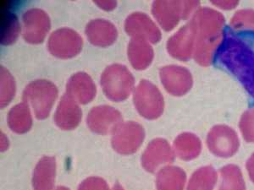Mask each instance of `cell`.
Listing matches in <instances>:
<instances>
[{
  "mask_svg": "<svg viewBox=\"0 0 254 190\" xmlns=\"http://www.w3.org/2000/svg\"><path fill=\"white\" fill-rule=\"evenodd\" d=\"M69 190L68 188L64 187V186H61V187L57 188V190Z\"/></svg>",
  "mask_w": 254,
  "mask_h": 190,
  "instance_id": "cell-26",
  "label": "cell"
},
{
  "mask_svg": "<svg viewBox=\"0 0 254 190\" xmlns=\"http://www.w3.org/2000/svg\"><path fill=\"white\" fill-rule=\"evenodd\" d=\"M173 155L167 142L162 139L151 142L142 156V165L145 170L153 173L160 165L172 161Z\"/></svg>",
  "mask_w": 254,
  "mask_h": 190,
  "instance_id": "cell-15",
  "label": "cell"
},
{
  "mask_svg": "<svg viewBox=\"0 0 254 190\" xmlns=\"http://www.w3.org/2000/svg\"><path fill=\"white\" fill-rule=\"evenodd\" d=\"M15 94V80L5 68L1 66V108L8 106Z\"/></svg>",
  "mask_w": 254,
  "mask_h": 190,
  "instance_id": "cell-22",
  "label": "cell"
},
{
  "mask_svg": "<svg viewBox=\"0 0 254 190\" xmlns=\"http://www.w3.org/2000/svg\"><path fill=\"white\" fill-rule=\"evenodd\" d=\"M112 147L122 155L136 152L144 141L143 127L136 122H127L121 124L113 134Z\"/></svg>",
  "mask_w": 254,
  "mask_h": 190,
  "instance_id": "cell-6",
  "label": "cell"
},
{
  "mask_svg": "<svg viewBox=\"0 0 254 190\" xmlns=\"http://www.w3.org/2000/svg\"><path fill=\"white\" fill-rule=\"evenodd\" d=\"M184 173L176 167H166L157 176V188L159 190H182Z\"/></svg>",
  "mask_w": 254,
  "mask_h": 190,
  "instance_id": "cell-21",
  "label": "cell"
},
{
  "mask_svg": "<svg viewBox=\"0 0 254 190\" xmlns=\"http://www.w3.org/2000/svg\"><path fill=\"white\" fill-rule=\"evenodd\" d=\"M87 123L91 131L105 136L114 134L122 124V115L118 110L110 106H98L90 111Z\"/></svg>",
  "mask_w": 254,
  "mask_h": 190,
  "instance_id": "cell-7",
  "label": "cell"
},
{
  "mask_svg": "<svg viewBox=\"0 0 254 190\" xmlns=\"http://www.w3.org/2000/svg\"><path fill=\"white\" fill-rule=\"evenodd\" d=\"M81 118L82 112L78 104L69 95L64 94L55 113L56 125L63 130H75L81 123Z\"/></svg>",
  "mask_w": 254,
  "mask_h": 190,
  "instance_id": "cell-11",
  "label": "cell"
},
{
  "mask_svg": "<svg viewBox=\"0 0 254 190\" xmlns=\"http://www.w3.org/2000/svg\"><path fill=\"white\" fill-rule=\"evenodd\" d=\"M216 58L239 79L254 105V31L238 32L226 27Z\"/></svg>",
  "mask_w": 254,
  "mask_h": 190,
  "instance_id": "cell-1",
  "label": "cell"
},
{
  "mask_svg": "<svg viewBox=\"0 0 254 190\" xmlns=\"http://www.w3.org/2000/svg\"><path fill=\"white\" fill-rule=\"evenodd\" d=\"M56 176V161L54 156H44L36 166L32 177L34 190H53Z\"/></svg>",
  "mask_w": 254,
  "mask_h": 190,
  "instance_id": "cell-16",
  "label": "cell"
},
{
  "mask_svg": "<svg viewBox=\"0 0 254 190\" xmlns=\"http://www.w3.org/2000/svg\"><path fill=\"white\" fill-rule=\"evenodd\" d=\"M135 80L127 67L115 63L104 69L101 87L105 95L113 101H122L129 97Z\"/></svg>",
  "mask_w": 254,
  "mask_h": 190,
  "instance_id": "cell-2",
  "label": "cell"
},
{
  "mask_svg": "<svg viewBox=\"0 0 254 190\" xmlns=\"http://www.w3.org/2000/svg\"><path fill=\"white\" fill-rule=\"evenodd\" d=\"M139 114L147 119H155L164 110L161 93L150 81L142 80L136 87L133 98Z\"/></svg>",
  "mask_w": 254,
  "mask_h": 190,
  "instance_id": "cell-4",
  "label": "cell"
},
{
  "mask_svg": "<svg viewBox=\"0 0 254 190\" xmlns=\"http://www.w3.org/2000/svg\"><path fill=\"white\" fill-rule=\"evenodd\" d=\"M86 34L91 44L100 48L112 45L118 38L115 25L103 19L91 20L86 27Z\"/></svg>",
  "mask_w": 254,
  "mask_h": 190,
  "instance_id": "cell-14",
  "label": "cell"
},
{
  "mask_svg": "<svg viewBox=\"0 0 254 190\" xmlns=\"http://www.w3.org/2000/svg\"><path fill=\"white\" fill-rule=\"evenodd\" d=\"M160 78L169 93L176 95H183L191 85L190 73L182 67L166 66L160 70Z\"/></svg>",
  "mask_w": 254,
  "mask_h": 190,
  "instance_id": "cell-13",
  "label": "cell"
},
{
  "mask_svg": "<svg viewBox=\"0 0 254 190\" xmlns=\"http://www.w3.org/2000/svg\"><path fill=\"white\" fill-rule=\"evenodd\" d=\"M23 38L26 43L42 44L51 27L49 16L43 9H32L23 15Z\"/></svg>",
  "mask_w": 254,
  "mask_h": 190,
  "instance_id": "cell-8",
  "label": "cell"
},
{
  "mask_svg": "<svg viewBox=\"0 0 254 190\" xmlns=\"http://www.w3.org/2000/svg\"><path fill=\"white\" fill-rule=\"evenodd\" d=\"M191 4L184 2L156 1L153 3L152 12L160 26L166 31H171L177 25L180 18L188 16L190 9L189 6Z\"/></svg>",
  "mask_w": 254,
  "mask_h": 190,
  "instance_id": "cell-10",
  "label": "cell"
},
{
  "mask_svg": "<svg viewBox=\"0 0 254 190\" xmlns=\"http://www.w3.org/2000/svg\"><path fill=\"white\" fill-rule=\"evenodd\" d=\"M125 31L132 38L148 41L152 44H157L161 38V33L156 25L142 12L133 13L127 18Z\"/></svg>",
  "mask_w": 254,
  "mask_h": 190,
  "instance_id": "cell-9",
  "label": "cell"
},
{
  "mask_svg": "<svg viewBox=\"0 0 254 190\" xmlns=\"http://www.w3.org/2000/svg\"><path fill=\"white\" fill-rule=\"evenodd\" d=\"M128 58L131 66L143 70L150 65L153 59V50L147 41L132 38L128 46Z\"/></svg>",
  "mask_w": 254,
  "mask_h": 190,
  "instance_id": "cell-18",
  "label": "cell"
},
{
  "mask_svg": "<svg viewBox=\"0 0 254 190\" xmlns=\"http://www.w3.org/2000/svg\"><path fill=\"white\" fill-rule=\"evenodd\" d=\"M78 190H110V188L104 179L98 177H90L81 183Z\"/></svg>",
  "mask_w": 254,
  "mask_h": 190,
  "instance_id": "cell-23",
  "label": "cell"
},
{
  "mask_svg": "<svg viewBox=\"0 0 254 190\" xmlns=\"http://www.w3.org/2000/svg\"><path fill=\"white\" fill-rule=\"evenodd\" d=\"M20 26L18 17L11 12L4 9L1 15V44L10 45L15 43L20 34Z\"/></svg>",
  "mask_w": 254,
  "mask_h": 190,
  "instance_id": "cell-20",
  "label": "cell"
},
{
  "mask_svg": "<svg viewBox=\"0 0 254 190\" xmlns=\"http://www.w3.org/2000/svg\"><path fill=\"white\" fill-rule=\"evenodd\" d=\"M113 190H124V189L120 184H116L114 188H113Z\"/></svg>",
  "mask_w": 254,
  "mask_h": 190,
  "instance_id": "cell-25",
  "label": "cell"
},
{
  "mask_svg": "<svg viewBox=\"0 0 254 190\" xmlns=\"http://www.w3.org/2000/svg\"><path fill=\"white\" fill-rule=\"evenodd\" d=\"M96 93L95 84L86 73H76L67 82V95L81 104H87L93 101Z\"/></svg>",
  "mask_w": 254,
  "mask_h": 190,
  "instance_id": "cell-12",
  "label": "cell"
},
{
  "mask_svg": "<svg viewBox=\"0 0 254 190\" xmlns=\"http://www.w3.org/2000/svg\"><path fill=\"white\" fill-rule=\"evenodd\" d=\"M83 41L74 30L61 28L49 37L48 48L53 56L62 59L74 58L82 49Z\"/></svg>",
  "mask_w": 254,
  "mask_h": 190,
  "instance_id": "cell-5",
  "label": "cell"
},
{
  "mask_svg": "<svg viewBox=\"0 0 254 190\" xmlns=\"http://www.w3.org/2000/svg\"><path fill=\"white\" fill-rule=\"evenodd\" d=\"M58 95L55 84L47 80L32 81L24 91V102L31 104L36 118L43 120L48 118Z\"/></svg>",
  "mask_w": 254,
  "mask_h": 190,
  "instance_id": "cell-3",
  "label": "cell"
},
{
  "mask_svg": "<svg viewBox=\"0 0 254 190\" xmlns=\"http://www.w3.org/2000/svg\"><path fill=\"white\" fill-rule=\"evenodd\" d=\"M97 5L105 10H112L116 8L117 3L116 1H95Z\"/></svg>",
  "mask_w": 254,
  "mask_h": 190,
  "instance_id": "cell-24",
  "label": "cell"
},
{
  "mask_svg": "<svg viewBox=\"0 0 254 190\" xmlns=\"http://www.w3.org/2000/svg\"><path fill=\"white\" fill-rule=\"evenodd\" d=\"M193 32V26L188 25L169 40L168 51L173 57L182 60L190 57Z\"/></svg>",
  "mask_w": 254,
  "mask_h": 190,
  "instance_id": "cell-17",
  "label": "cell"
},
{
  "mask_svg": "<svg viewBox=\"0 0 254 190\" xmlns=\"http://www.w3.org/2000/svg\"><path fill=\"white\" fill-rule=\"evenodd\" d=\"M8 126L17 134L28 132L32 125V118L28 104L21 102L13 107L8 113Z\"/></svg>",
  "mask_w": 254,
  "mask_h": 190,
  "instance_id": "cell-19",
  "label": "cell"
}]
</instances>
